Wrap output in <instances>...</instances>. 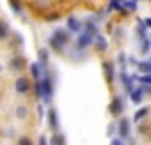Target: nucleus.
<instances>
[{
    "instance_id": "obj_14",
    "label": "nucleus",
    "mask_w": 151,
    "mask_h": 145,
    "mask_svg": "<svg viewBox=\"0 0 151 145\" xmlns=\"http://www.w3.org/2000/svg\"><path fill=\"white\" fill-rule=\"evenodd\" d=\"M105 71H107V80L112 82L114 78V69H112V64H105Z\"/></svg>"
},
{
    "instance_id": "obj_4",
    "label": "nucleus",
    "mask_w": 151,
    "mask_h": 145,
    "mask_svg": "<svg viewBox=\"0 0 151 145\" xmlns=\"http://www.w3.org/2000/svg\"><path fill=\"white\" fill-rule=\"evenodd\" d=\"M121 112H123V103H121L119 97H116V99L112 101V104H110V113H112V115H119Z\"/></svg>"
},
{
    "instance_id": "obj_24",
    "label": "nucleus",
    "mask_w": 151,
    "mask_h": 145,
    "mask_svg": "<svg viewBox=\"0 0 151 145\" xmlns=\"http://www.w3.org/2000/svg\"><path fill=\"white\" fill-rule=\"evenodd\" d=\"M16 113H18V117H20V119H23V117L27 115V110H25V108H18V112H16Z\"/></svg>"
},
{
    "instance_id": "obj_23",
    "label": "nucleus",
    "mask_w": 151,
    "mask_h": 145,
    "mask_svg": "<svg viewBox=\"0 0 151 145\" xmlns=\"http://www.w3.org/2000/svg\"><path fill=\"white\" fill-rule=\"evenodd\" d=\"M126 7H128L130 11H135V7H137V6H135V0H130V2H126Z\"/></svg>"
},
{
    "instance_id": "obj_8",
    "label": "nucleus",
    "mask_w": 151,
    "mask_h": 145,
    "mask_svg": "<svg viewBox=\"0 0 151 145\" xmlns=\"http://www.w3.org/2000/svg\"><path fill=\"white\" fill-rule=\"evenodd\" d=\"M142 94H144V89H133L130 92V97H132L133 103H140L142 101Z\"/></svg>"
},
{
    "instance_id": "obj_2",
    "label": "nucleus",
    "mask_w": 151,
    "mask_h": 145,
    "mask_svg": "<svg viewBox=\"0 0 151 145\" xmlns=\"http://www.w3.org/2000/svg\"><path fill=\"white\" fill-rule=\"evenodd\" d=\"M14 89H16L20 94H25V92L30 89V83H29V80H27V78H18V80H16V83H14Z\"/></svg>"
},
{
    "instance_id": "obj_7",
    "label": "nucleus",
    "mask_w": 151,
    "mask_h": 145,
    "mask_svg": "<svg viewBox=\"0 0 151 145\" xmlns=\"http://www.w3.org/2000/svg\"><path fill=\"white\" fill-rule=\"evenodd\" d=\"M41 89H43V96L48 99V97H50V94H52V82H50V78H45V80H43Z\"/></svg>"
},
{
    "instance_id": "obj_22",
    "label": "nucleus",
    "mask_w": 151,
    "mask_h": 145,
    "mask_svg": "<svg viewBox=\"0 0 151 145\" xmlns=\"http://www.w3.org/2000/svg\"><path fill=\"white\" fill-rule=\"evenodd\" d=\"M9 2H11V6H13L14 11H20V2H18V0H9Z\"/></svg>"
},
{
    "instance_id": "obj_16",
    "label": "nucleus",
    "mask_w": 151,
    "mask_h": 145,
    "mask_svg": "<svg viewBox=\"0 0 151 145\" xmlns=\"http://www.w3.org/2000/svg\"><path fill=\"white\" fill-rule=\"evenodd\" d=\"M121 2L123 0H110V7L109 9H121Z\"/></svg>"
},
{
    "instance_id": "obj_15",
    "label": "nucleus",
    "mask_w": 151,
    "mask_h": 145,
    "mask_svg": "<svg viewBox=\"0 0 151 145\" xmlns=\"http://www.w3.org/2000/svg\"><path fill=\"white\" fill-rule=\"evenodd\" d=\"M48 117H50V126H52V127H57V115H55L53 110H50Z\"/></svg>"
},
{
    "instance_id": "obj_5",
    "label": "nucleus",
    "mask_w": 151,
    "mask_h": 145,
    "mask_svg": "<svg viewBox=\"0 0 151 145\" xmlns=\"http://www.w3.org/2000/svg\"><path fill=\"white\" fill-rule=\"evenodd\" d=\"M25 64H27V62H25L23 57H14V58L11 60V67L16 69V71H22V69L25 67Z\"/></svg>"
},
{
    "instance_id": "obj_19",
    "label": "nucleus",
    "mask_w": 151,
    "mask_h": 145,
    "mask_svg": "<svg viewBox=\"0 0 151 145\" xmlns=\"http://www.w3.org/2000/svg\"><path fill=\"white\" fill-rule=\"evenodd\" d=\"M52 143H64V138L59 136V134H55V136L52 138Z\"/></svg>"
},
{
    "instance_id": "obj_6",
    "label": "nucleus",
    "mask_w": 151,
    "mask_h": 145,
    "mask_svg": "<svg viewBox=\"0 0 151 145\" xmlns=\"http://www.w3.org/2000/svg\"><path fill=\"white\" fill-rule=\"evenodd\" d=\"M119 134H121L123 138L130 134V122H128V119H123V120L119 122Z\"/></svg>"
},
{
    "instance_id": "obj_18",
    "label": "nucleus",
    "mask_w": 151,
    "mask_h": 145,
    "mask_svg": "<svg viewBox=\"0 0 151 145\" xmlns=\"http://www.w3.org/2000/svg\"><path fill=\"white\" fill-rule=\"evenodd\" d=\"M87 32L93 34V36H96V27H94L93 23H87Z\"/></svg>"
},
{
    "instance_id": "obj_25",
    "label": "nucleus",
    "mask_w": 151,
    "mask_h": 145,
    "mask_svg": "<svg viewBox=\"0 0 151 145\" xmlns=\"http://www.w3.org/2000/svg\"><path fill=\"white\" fill-rule=\"evenodd\" d=\"M18 141H20V143H22V145H23V143H27V145H30V143H32V141H30V140H29V138H20V140H18Z\"/></svg>"
},
{
    "instance_id": "obj_17",
    "label": "nucleus",
    "mask_w": 151,
    "mask_h": 145,
    "mask_svg": "<svg viewBox=\"0 0 151 145\" xmlns=\"http://www.w3.org/2000/svg\"><path fill=\"white\" fill-rule=\"evenodd\" d=\"M30 71H32V76H34V78H39V67H37V64H34V65L30 67Z\"/></svg>"
},
{
    "instance_id": "obj_3",
    "label": "nucleus",
    "mask_w": 151,
    "mask_h": 145,
    "mask_svg": "<svg viewBox=\"0 0 151 145\" xmlns=\"http://www.w3.org/2000/svg\"><path fill=\"white\" fill-rule=\"evenodd\" d=\"M93 37H94V36H93V34H89V32L82 34V36L78 37V43H77V44H78V48H87V46L93 43Z\"/></svg>"
},
{
    "instance_id": "obj_11",
    "label": "nucleus",
    "mask_w": 151,
    "mask_h": 145,
    "mask_svg": "<svg viewBox=\"0 0 151 145\" xmlns=\"http://www.w3.org/2000/svg\"><path fill=\"white\" fill-rule=\"evenodd\" d=\"M96 48H98L100 51H105V50H107V41H105V37L96 36Z\"/></svg>"
},
{
    "instance_id": "obj_1",
    "label": "nucleus",
    "mask_w": 151,
    "mask_h": 145,
    "mask_svg": "<svg viewBox=\"0 0 151 145\" xmlns=\"http://www.w3.org/2000/svg\"><path fill=\"white\" fill-rule=\"evenodd\" d=\"M69 41V34L68 32H64V30H55V34H53V37L50 39V44L53 46V50H60L66 43Z\"/></svg>"
},
{
    "instance_id": "obj_20",
    "label": "nucleus",
    "mask_w": 151,
    "mask_h": 145,
    "mask_svg": "<svg viewBox=\"0 0 151 145\" xmlns=\"http://www.w3.org/2000/svg\"><path fill=\"white\" fill-rule=\"evenodd\" d=\"M142 83H147V85H151V76H137Z\"/></svg>"
},
{
    "instance_id": "obj_13",
    "label": "nucleus",
    "mask_w": 151,
    "mask_h": 145,
    "mask_svg": "<svg viewBox=\"0 0 151 145\" xmlns=\"http://www.w3.org/2000/svg\"><path fill=\"white\" fill-rule=\"evenodd\" d=\"M147 112H149V110H147V108L144 106V108H140V110H139V112H137V113L133 115V119H135V120H140L142 117H146V115H147Z\"/></svg>"
},
{
    "instance_id": "obj_10",
    "label": "nucleus",
    "mask_w": 151,
    "mask_h": 145,
    "mask_svg": "<svg viewBox=\"0 0 151 145\" xmlns=\"http://www.w3.org/2000/svg\"><path fill=\"white\" fill-rule=\"evenodd\" d=\"M68 27H69L71 32H78L80 30V23L77 21V18H69L68 20Z\"/></svg>"
},
{
    "instance_id": "obj_26",
    "label": "nucleus",
    "mask_w": 151,
    "mask_h": 145,
    "mask_svg": "<svg viewBox=\"0 0 151 145\" xmlns=\"http://www.w3.org/2000/svg\"><path fill=\"white\" fill-rule=\"evenodd\" d=\"M146 25H147V27H151V18H147V20H146Z\"/></svg>"
},
{
    "instance_id": "obj_21",
    "label": "nucleus",
    "mask_w": 151,
    "mask_h": 145,
    "mask_svg": "<svg viewBox=\"0 0 151 145\" xmlns=\"http://www.w3.org/2000/svg\"><path fill=\"white\" fill-rule=\"evenodd\" d=\"M39 57H41V62H46V58H48L46 50H41V51H39Z\"/></svg>"
},
{
    "instance_id": "obj_9",
    "label": "nucleus",
    "mask_w": 151,
    "mask_h": 145,
    "mask_svg": "<svg viewBox=\"0 0 151 145\" xmlns=\"http://www.w3.org/2000/svg\"><path fill=\"white\" fill-rule=\"evenodd\" d=\"M137 69L140 72H144V75H151V62L149 60L147 62H139L137 64Z\"/></svg>"
},
{
    "instance_id": "obj_12",
    "label": "nucleus",
    "mask_w": 151,
    "mask_h": 145,
    "mask_svg": "<svg viewBox=\"0 0 151 145\" xmlns=\"http://www.w3.org/2000/svg\"><path fill=\"white\" fill-rule=\"evenodd\" d=\"M9 36V27L6 21H0V39H6Z\"/></svg>"
}]
</instances>
